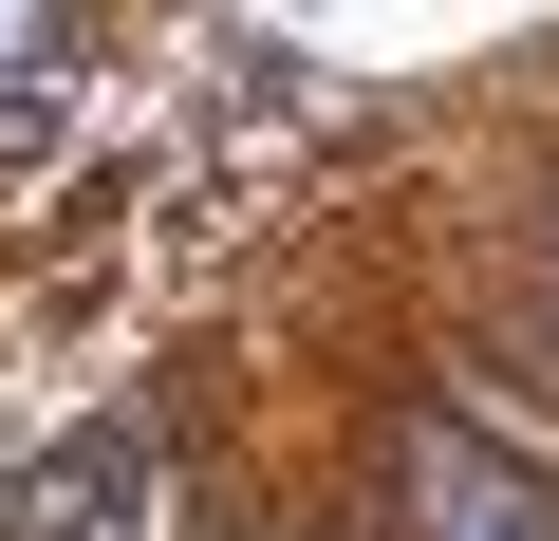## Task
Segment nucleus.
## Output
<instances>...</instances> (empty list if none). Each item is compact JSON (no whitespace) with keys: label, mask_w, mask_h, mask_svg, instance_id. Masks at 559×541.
I'll list each match as a JSON object with an SVG mask.
<instances>
[{"label":"nucleus","mask_w":559,"mask_h":541,"mask_svg":"<svg viewBox=\"0 0 559 541\" xmlns=\"http://www.w3.org/2000/svg\"><path fill=\"white\" fill-rule=\"evenodd\" d=\"M131 504H150V430H75V448L20 485V522H38V541H94V522H131Z\"/></svg>","instance_id":"nucleus-2"},{"label":"nucleus","mask_w":559,"mask_h":541,"mask_svg":"<svg viewBox=\"0 0 559 541\" xmlns=\"http://www.w3.org/2000/svg\"><path fill=\"white\" fill-rule=\"evenodd\" d=\"M411 541H559V504H540L503 448H466V430H411Z\"/></svg>","instance_id":"nucleus-1"}]
</instances>
